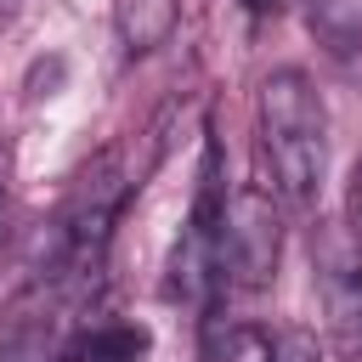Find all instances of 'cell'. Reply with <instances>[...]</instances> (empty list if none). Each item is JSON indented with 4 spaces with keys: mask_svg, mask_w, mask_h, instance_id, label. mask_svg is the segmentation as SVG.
<instances>
[{
    "mask_svg": "<svg viewBox=\"0 0 362 362\" xmlns=\"http://www.w3.org/2000/svg\"><path fill=\"white\" fill-rule=\"evenodd\" d=\"M260 158L272 170V187L294 204H311L328 164V119L300 68H277L260 79Z\"/></svg>",
    "mask_w": 362,
    "mask_h": 362,
    "instance_id": "6da1fadb",
    "label": "cell"
},
{
    "mask_svg": "<svg viewBox=\"0 0 362 362\" xmlns=\"http://www.w3.org/2000/svg\"><path fill=\"white\" fill-rule=\"evenodd\" d=\"M130 187H141L130 170H124V147H102L79 164V175L68 181V198L57 209V243H51V266L90 283L102 277V260H107V243H113V226L130 204Z\"/></svg>",
    "mask_w": 362,
    "mask_h": 362,
    "instance_id": "7a4b0ae2",
    "label": "cell"
},
{
    "mask_svg": "<svg viewBox=\"0 0 362 362\" xmlns=\"http://www.w3.org/2000/svg\"><path fill=\"white\" fill-rule=\"evenodd\" d=\"M96 288L45 266L0 311V362H62L79 339V311Z\"/></svg>",
    "mask_w": 362,
    "mask_h": 362,
    "instance_id": "3957f363",
    "label": "cell"
},
{
    "mask_svg": "<svg viewBox=\"0 0 362 362\" xmlns=\"http://www.w3.org/2000/svg\"><path fill=\"white\" fill-rule=\"evenodd\" d=\"M283 260V209L266 187H238L226 198V277L238 288H272Z\"/></svg>",
    "mask_w": 362,
    "mask_h": 362,
    "instance_id": "277c9868",
    "label": "cell"
},
{
    "mask_svg": "<svg viewBox=\"0 0 362 362\" xmlns=\"http://www.w3.org/2000/svg\"><path fill=\"white\" fill-rule=\"evenodd\" d=\"M317 294L339 334L362 328V243L345 226H328L317 243Z\"/></svg>",
    "mask_w": 362,
    "mask_h": 362,
    "instance_id": "5b68a950",
    "label": "cell"
},
{
    "mask_svg": "<svg viewBox=\"0 0 362 362\" xmlns=\"http://www.w3.org/2000/svg\"><path fill=\"white\" fill-rule=\"evenodd\" d=\"M181 23V0H124L119 6V40L130 57H147L158 51Z\"/></svg>",
    "mask_w": 362,
    "mask_h": 362,
    "instance_id": "8992f818",
    "label": "cell"
},
{
    "mask_svg": "<svg viewBox=\"0 0 362 362\" xmlns=\"http://www.w3.org/2000/svg\"><path fill=\"white\" fill-rule=\"evenodd\" d=\"M153 351V334L141 322H96V328H79L74 339V362H147Z\"/></svg>",
    "mask_w": 362,
    "mask_h": 362,
    "instance_id": "52a82bcc",
    "label": "cell"
},
{
    "mask_svg": "<svg viewBox=\"0 0 362 362\" xmlns=\"http://www.w3.org/2000/svg\"><path fill=\"white\" fill-rule=\"evenodd\" d=\"M305 17H311V34L334 57L362 51V0H305Z\"/></svg>",
    "mask_w": 362,
    "mask_h": 362,
    "instance_id": "ba28073f",
    "label": "cell"
},
{
    "mask_svg": "<svg viewBox=\"0 0 362 362\" xmlns=\"http://www.w3.org/2000/svg\"><path fill=\"white\" fill-rule=\"evenodd\" d=\"M209 362H272V334L255 322H209Z\"/></svg>",
    "mask_w": 362,
    "mask_h": 362,
    "instance_id": "9c48e42d",
    "label": "cell"
},
{
    "mask_svg": "<svg viewBox=\"0 0 362 362\" xmlns=\"http://www.w3.org/2000/svg\"><path fill=\"white\" fill-rule=\"evenodd\" d=\"M272 362H322L317 334H311V328H283V334L272 339Z\"/></svg>",
    "mask_w": 362,
    "mask_h": 362,
    "instance_id": "30bf717a",
    "label": "cell"
},
{
    "mask_svg": "<svg viewBox=\"0 0 362 362\" xmlns=\"http://www.w3.org/2000/svg\"><path fill=\"white\" fill-rule=\"evenodd\" d=\"M283 6H288V0H243V11H249V17H277Z\"/></svg>",
    "mask_w": 362,
    "mask_h": 362,
    "instance_id": "8fae6325",
    "label": "cell"
},
{
    "mask_svg": "<svg viewBox=\"0 0 362 362\" xmlns=\"http://www.w3.org/2000/svg\"><path fill=\"white\" fill-rule=\"evenodd\" d=\"M351 215L362 221V158H356V170H351Z\"/></svg>",
    "mask_w": 362,
    "mask_h": 362,
    "instance_id": "7c38bea8",
    "label": "cell"
},
{
    "mask_svg": "<svg viewBox=\"0 0 362 362\" xmlns=\"http://www.w3.org/2000/svg\"><path fill=\"white\" fill-rule=\"evenodd\" d=\"M23 11V0H0V28H11V17Z\"/></svg>",
    "mask_w": 362,
    "mask_h": 362,
    "instance_id": "4fadbf2b",
    "label": "cell"
},
{
    "mask_svg": "<svg viewBox=\"0 0 362 362\" xmlns=\"http://www.w3.org/2000/svg\"><path fill=\"white\" fill-rule=\"evenodd\" d=\"M62 362H74V356H62Z\"/></svg>",
    "mask_w": 362,
    "mask_h": 362,
    "instance_id": "5bb4252c",
    "label": "cell"
}]
</instances>
